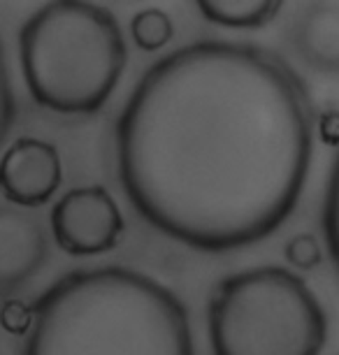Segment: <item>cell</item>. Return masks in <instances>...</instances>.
Masks as SVG:
<instances>
[{"label": "cell", "mask_w": 339, "mask_h": 355, "mask_svg": "<svg viewBox=\"0 0 339 355\" xmlns=\"http://www.w3.org/2000/svg\"><path fill=\"white\" fill-rule=\"evenodd\" d=\"M323 230H325V242H328L330 256L339 270V156L335 160V167H332L328 191H325Z\"/></svg>", "instance_id": "cell-11"}, {"label": "cell", "mask_w": 339, "mask_h": 355, "mask_svg": "<svg viewBox=\"0 0 339 355\" xmlns=\"http://www.w3.org/2000/svg\"><path fill=\"white\" fill-rule=\"evenodd\" d=\"M19 53L31 96L58 114L101 110L128 58L114 15L75 0L33 12L19 33Z\"/></svg>", "instance_id": "cell-3"}, {"label": "cell", "mask_w": 339, "mask_h": 355, "mask_svg": "<svg viewBox=\"0 0 339 355\" xmlns=\"http://www.w3.org/2000/svg\"><path fill=\"white\" fill-rule=\"evenodd\" d=\"M198 10L211 24L228 28H261L279 15V0H200Z\"/></svg>", "instance_id": "cell-9"}, {"label": "cell", "mask_w": 339, "mask_h": 355, "mask_svg": "<svg viewBox=\"0 0 339 355\" xmlns=\"http://www.w3.org/2000/svg\"><path fill=\"white\" fill-rule=\"evenodd\" d=\"M284 256L288 263L302 267V270H311L321 263V244L314 234H297L286 244Z\"/></svg>", "instance_id": "cell-13"}, {"label": "cell", "mask_w": 339, "mask_h": 355, "mask_svg": "<svg viewBox=\"0 0 339 355\" xmlns=\"http://www.w3.org/2000/svg\"><path fill=\"white\" fill-rule=\"evenodd\" d=\"M15 119H17V103H15V93H12L8 65H5L3 46H0V146L8 139Z\"/></svg>", "instance_id": "cell-14"}, {"label": "cell", "mask_w": 339, "mask_h": 355, "mask_svg": "<svg viewBox=\"0 0 339 355\" xmlns=\"http://www.w3.org/2000/svg\"><path fill=\"white\" fill-rule=\"evenodd\" d=\"M33 316L24 355H195L177 295L125 267L65 274Z\"/></svg>", "instance_id": "cell-2"}, {"label": "cell", "mask_w": 339, "mask_h": 355, "mask_svg": "<svg viewBox=\"0 0 339 355\" xmlns=\"http://www.w3.org/2000/svg\"><path fill=\"white\" fill-rule=\"evenodd\" d=\"M130 35L135 44L144 51H158L175 35V26L168 12L158 8H147L137 12L130 21Z\"/></svg>", "instance_id": "cell-10"}, {"label": "cell", "mask_w": 339, "mask_h": 355, "mask_svg": "<svg viewBox=\"0 0 339 355\" xmlns=\"http://www.w3.org/2000/svg\"><path fill=\"white\" fill-rule=\"evenodd\" d=\"M51 232L70 256H98L116 246L123 216L114 198L103 186H79L68 191L51 209Z\"/></svg>", "instance_id": "cell-5"}, {"label": "cell", "mask_w": 339, "mask_h": 355, "mask_svg": "<svg viewBox=\"0 0 339 355\" xmlns=\"http://www.w3.org/2000/svg\"><path fill=\"white\" fill-rule=\"evenodd\" d=\"M297 56L325 75H339V3L318 0L297 10L290 26Z\"/></svg>", "instance_id": "cell-8"}, {"label": "cell", "mask_w": 339, "mask_h": 355, "mask_svg": "<svg viewBox=\"0 0 339 355\" xmlns=\"http://www.w3.org/2000/svg\"><path fill=\"white\" fill-rule=\"evenodd\" d=\"M311 160L304 84L272 51L198 42L144 72L116 121L119 179L156 230L200 251L261 242Z\"/></svg>", "instance_id": "cell-1"}, {"label": "cell", "mask_w": 339, "mask_h": 355, "mask_svg": "<svg viewBox=\"0 0 339 355\" xmlns=\"http://www.w3.org/2000/svg\"><path fill=\"white\" fill-rule=\"evenodd\" d=\"M46 234L42 225L15 207H0V300H10L42 270Z\"/></svg>", "instance_id": "cell-7"}, {"label": "cell", "mask_w": 339, "mask_h": 355, "mask_svg": "<svg viewBox=\"0 0 339 355\" xmlns=\"http://www.w3.org/2000/svg\"><path fill=\"white\" fill-rule=\"evenodd\" d=\"M214 355H318L325 311L297 274L256 267L223 279L209 302Z\"/></svg>", "instance_id": "cell-4"}, {"label": "cell", "mask_w": 339, "mask_h": 355, "mask_svg": "<svg viewBox=\"0 0 339 355\" xmlns=\"http://www.w3.org/2000/svg\"><path fill=\"white\" fill-rule=\"evenodd\" d=\"M33 320H35L33 309L24 302V300L10 297L0 304V327H3L8 334H17V337L31 334Z\"/></svg>", "instance_id": "cell-12"}, {"label": "cell", "mask_w": 339, "mask_h": 355, "mask_svg": "<svg viewBox=\"0 0 339 355\" xmlns=\"http://www.w3.org/2000/svg\"><path fill=\"white\" fill-rule=\"evenodd\" d=\"M61 184L56 146L37 137H21L0 158V191L15 205L40 207Z\"/></svg>", "instance_id": "cell-6"}]
</instances>
